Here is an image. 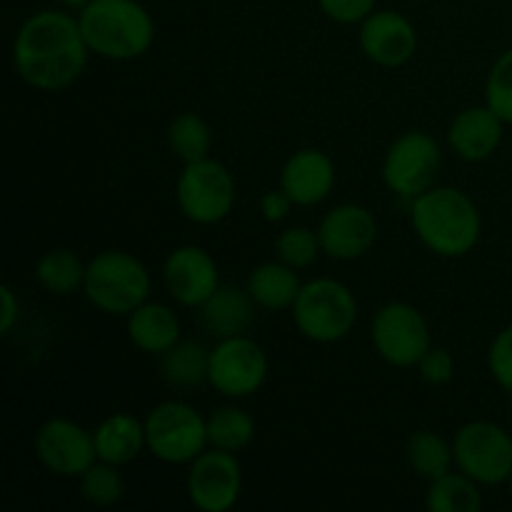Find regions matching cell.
<instances>
[{
  "instance_id": "cell-36",
  "label": "cell",
  "mask_w": 512,
  "mask_h": 512,
  "mask_svg": "<svg viewBox=\"0 0 512 512\" xmlns=\"http://www.w3.org/2000/svg\"><path fill=\"white\" fill-rule=\"evenodd\" d=\"M0 333L8 335L10 330L15 328V323L20 320V303L15 298V290L10 285H3L0 288Z\"/></svg>"
},
{
  "instance_id": "cell-23",
  "label": "cell",
  "mask_w": 512,
  "mask_h": 512,
  "mask_svg": "<svg viewBox=\"0 0 512 512\" xmlns=\"http://www.w3.org/2000/svg\"><path fill=\"white\" fill-rule=\"evenodd\" d=\"M210 350L198 340H183L160 355V378L175 390H193L208 383Z\"/></svg>"
},
{
  "instance_id": "cell-1",
  "label": "cell",
  "mask_w": 512,
  "mask_h": 512,
  "mask_svg": "<svg viewBox=\"0 0 512 512\" xmlns=\"http://www.w3.org/2000/svg\"><path fill=\"white\" fill-rule=\"evenodd\" d=\"M90 55L78 18L58 8L28 15L13 40L15 73L40 93H60L78 83Z\"/></svg>"
},
{
  "instance_id": "cell-8",
  "label": "cell",
  "mask_w": 512,
  "mask_h": 512,
  "mask_svg": "<svg viewBox=\"0 0 512 512\" xmlns=\"http://www.w3.org/2000/svg\"><path fill=\"white\" fill-rule=\"evenodd\" d=\"M373 350L393 368H418L430 345V325L425 315L410 303L383 305L370 320Z\"/></svg>"
},
{
  "instance_id": "cell-18",
  "label": "cell",
  "mask_w": 512,
  "mask_h": 512,
  "mask_svg": "<svg viewBox=\"0 0 512 512\" xmlns=\"http://www.w3.org/2000/svg\"><path fill=\"white\" fill-rule=\"evenodd\" d=\"M505 135V120L488 105H473L460 110L448 128V145L458 158L468 163L488 160L500 148Z\"/></svg>"
},
{
  "instance_id": "cell-7",
  "label": "cell",
  "mask_w": 512,
  "mask_h": 512,
  "mask_svg": "<svg viewBox=\"0 0 512 512\" xmlns=\"http://www.w3.org/2000/svg\"><path fill=\"white\" fill-rule=\"evenodd\" d=\"M180 213L195 225H218L233 213L235 178L220 160L185 163L175 185Z\"/></svg>"
},
{
  "instance_id": "cell-35",
  "label": "cell",
  "mask_w": 512,
  "mask_h": 512,
  "mask_svg": "<svg viewBox=\"0 0 512 512\" xmlns=\"http://www.w3.org/2000/svg\"><path fill=\"white\" fill-rule=\"evenodd\" d=\"M293 200H290V195L285 193L283 188L278 190H268V193L260 198V215H263L268 223H280V220H285L290 215V210H293Z\"/></svg>"
},
{
  "instance_id": "cell-34",
  "label": "cell",
  "mask_w": 512,
  "mask_h": 512,
  "mask_svg": "<svg viewBox=\"0 0 512 512\" xmlns=\"http://www.w3.org/2000/svg\"><path fill=\"white\" fill-rule=\"evenodd\" d=\"M378 0H318L320 10L340 25H360L375 10Z\"/></svg>"
},
{
  "instance_id": "cell-30",
  "label": "cell",
  "mask_w": 512,
  "mask_h": 512,
  "mask_svg": "<svg viewBox=\"0 0 512 512\" xmlns=\"http://www.w3.org/2000/svg\"><path fill=\"white\" fill-rule=\"evenodd\" d=\"M275 253H278V260H283L290 268H310V265L318 260V255L323 253L318 230L303 228V225H300V228L283 230V233L278 235V240H275Z\"/></svg>"
},
{
  "instance_id": "cell-3",
  "label": "cell",
  "mask_w": 512,
  "mask_h": 512,
  "mask_svg": "<svg viewBox=\"0 0 512 512\" xmlns=\"http://www.w3.org/2000/svg\"><path fill=\"white\" fill-rule=\"evenodd\" d=\"M78 23L90 53L115 63L143 58L155 43V20L138 0H90Z\"/></svg>"
},
{
  "instance_id": "cell-37",
  "label": "cell",
  "mask_w": 512,
  "mask_h": 512,
  "mask_svg": "<svg viewBox=\"0 0 512 512\" xmlns=\"http://www.w3.org/2000/svg\"><path fill=\"white\" fill-rule=\"evenodd\" d=\"M60 5H63V8H75V10H80V8H85V5L90 3V0H58Z\"/></svg>"
},
{
  "instance_id": "cell-13",
  "label": "cell",
  "mask_w": 512,
  "mask_h": 512,
  "mask_svg": "<svg viewBox=\"0 0 512 512\" xmlns=\"http://www.w3.org/2000/svg\"><path fill=\"white\" fill-rule=\"evenodd\" d=\"M35 455L48 473L80 478L98 460L90 430L68 418H50L35 433Z\"/></svg>"
},
{
  "instance_id": "cell-20",
  "label": "cell",
  "mask_w": 512,
  "mask_h": 512,
  "mask_svg": "<svg viewBox=\"0 0 512 512\" xmlns=\"http://www.w3.org/2000/svg\"><path fill=\"white\" fill-rule=\"evenodd\" d=\"M128 338L138 350L150 355H163L180 340V318L173 308L163 303H143L128 315Z\"/></svg>"
},
{
  "instance_id": "cell-25",
  "label": "cell",
  "mask_w": 512,
  "mask_h": 512,
  "mask_svg": "<svg viewBox=\"0 0 512 512\" xmlns=\"http://www.w3.org/2000/svg\"><path fill=\"white\" fill-rule=\"evenodd\" d=\"M425 508L430 512H478L483 508L480 483L468 478L463 470H458V473L450 470V473L430 480Z\"/></svg>"
},
{
  "instance_id": "cell-38",
  "label": "cell",
  "mask_w": 512,
  "mask_h": 512,
  "mask_svg": "<svg viewBox=\"0 0 512 512\" xmlns=\"http://www.w3.org/2000/svg\"><path fill=\"white\" fill-rule=\"evenodd\" d=\"M508 490H510V498H512V475L508 478Z\"/></svg>"
},
{
  "instance_id": "cell-14",
  "label": "cell",
  "mask_w": 512,
  "mask_h": 512,
  "mask_svg": "<svg viewBox=\"0 0 512 512\" xmlns=\"http://www.w3.org/2000/svg\"><path fill=\"white\" fill-rule=\"evenodd\" d=\"M320 248L328 258L350 263L368 253L378 240V220L373 210L358 203L330 208L318 225Z\"/></svg>"
},
{
  "instance_id": "cell-21",
  "label": "cell",
  "mask_w": 512,
  "mask_h": 512,
  "mask_svg": "<svg viewBox=\"0 0 512 512\" xmlns=\"http://www.w3.org/2000/svg\"><path fill=\"white\" fill-rule=\"evenodd\" d=\"M95 453L98 460L113 463L118 468L133 463L143 450H148L145 440V420H138L133 413H113L93 430Z\"/></svg>"
},
{
  "instance_id": "cell-33",
  "label": "cell",
  "mask_w": 512,
  "mask_h": 512,
  "mask_svg": "<svg viewBox=\"0 0 512 512\" xmlns=\"http://www.w3.org/2000/svg\"><path fill=\"white\" fill-rule=\"evenodd\" d=\"M420 378L428 385H435V388H443L453 380L455 375V358L448 348H430L428 353L423 355V360L418 363Z\"/></svg>"
},
{
  "instance_id": "cell-2",
  "label": "cell",
  "mask_w": 512,
  "mask_h": 512,
  "mask_svg": "<svg viewBox=\"0 0 512 512\" xmlns=\"http://www.w3.org/2000/svg\"><path fill=\"white\" fill-rule=\"evenodd\" d=\"M410 225L420 243L440 258H463L483 235L480 208L453 185H433L410 200Z\"/></svg>"
},
{
  "instance_id": "cell-15",
  "label": "cell",
  "mask_w": 512,
  "mask_h": 512,
  "mask_svg": "<svg viewBox=\"0 0 512 512\" xmlns=\"http://www.w3.org/2000/svg\"><path fill=\"white\" fill-rule=\"evenodd\" d=\"M358 45L370 63L403 68L418 53V30L398 10H373L360 23Z\"/></svg>"
},
{
  "instance_id": "cell-4",
  "label": "cell",
  "mask_w": 512,
  "mask_h": 512,
  "mask_svg": "<svg viewBox=\"0 0 512 512\" xmlns=\"http://www.w3.org/2000/svg\"><path fill=\"white\" fill-rule=\"evenodd\" d=\"M153 280L140 258L128 250H103L85 270L83 293L105 315H125L150 300Z\"/></svg>"
},
{
  "instance_id": "cell-9",
  "label": "cell",
  "mask_w": 512,
  "mask_h": 512,
  "mask_svg": "<svg viewBox=\"0 0 512 512\" xmlns=\"http://www.w3.org/2000/svg\"><path fill=\"white\" fill-rule=\"evenodd\" d=\"M455 468L480 485L508 483L512 475V435L493 420L465 423L453 438Z\"/></svg>"
},
{
  "instance_id": "cell-24",
  "label": "cell",
  "mask_w": 512,
  "mask_h": 512,
  "mask_svg": "<svg viewBox=\"0 0 512 512\" xmlns=\"http://www.w3.org/2000/svg\"><path fill=\"white\" fill-rule=\"evenodd\" d=\"M85 270H88V263H83L73 250L55 248L48 250V253L38 260V265H35V280H38L40 288L48 290L50 295L68 298V295L83 290Z\"/></svg>"
},
{
  "instance_id": "cell-11",
  "label": "cell",
  "mask_w": 512,
  "mask_h": 512,
  "mask_svg": "<svg viewBox=\"0 0 512 512\" xmlns=\"http://www.w3.org/2000/svg\"><path fill=\"white\" fill-rule=\"evenodd\" d=\"M268 373L270 363L263 345L255 343L248 335L223 338L215 348H210L208 383L215 393L225 398H250L263 388Z\"/></svg>"
},
{
  "instance_id": "cell-10",
  "label": "cell",
  "mask_w": 512,
  "mask_h": 512,
  "mask_svg": "<svg viewBox=\"0 0 512 512\" xmlns=\"http://www.w3.org/2000/svg\"><path fill=\"white\" fill-rule=\"evenodd\" d=\"M443 155L438 140L423 130L400 135L383 158V183L390 193L403 200H415L438 180Z\"/></svg>"
},
{
  "instance_id": "cell-12",
  "label": "cell",
  "mask_w": 512,
  "mask_h": 512,
  "mask_svg": "<svg viewBox=\"0 0 512 512\" xmlns=\"http://www.w3.org/2000/svg\"><path fill=\"white\" fill-rule=\"evenodd\" d=\"M243 493V468L235 453L210 448L190 463L188 498L200 512H228Z\"/></svg>"
},
{
  "instance_id": "cell-27",
  "label": "cell",
  "mask_w": 512,
  "mask_h": 512,
  "mask_svg": "<svg viewBox=\"0 0 512 512\" xmlns=\"http://www.w3.org/2000/svg\"><path fill=\"white\" fill-rule=\"evenodd\" d=\"M168 145L173 155L183 163H198V160L210 158L213 148V130L205 123L203 115L185 110L178 113L168 125Z\"/></svg>"
},
{
  "instance_id": "cell-31",
  "label": "cell",
  "mask_w": 512,
  "mask_h": 512,
  "mask_svg": "<svg viewBox=\"0 0 512 512\" xmlns=\"http://www.w3.org/2000/svg\"><path fill=\"white\" fill-rule=\"evenodd\" d=\"M485 105L512 125V48L500 53L485 80Z\"/></svg>"
},
{
  "instance_id": "cell-22",
  "label": "cell",
  "mask_w": 512,
  "mask_h": 512,
  "mask_svg": "<svg viewBox=\"0 0 512 512\" xmlns=\"http://www.w3.org/2000/svg\"><path fill=\"white\" fill-rule=\"evenodd\" d=\"M245 288L258 308L290 310L298 300L303 283L298 278V270L285 265L283 260H273V263H260L258 268H253Z\"/></svg>"
},
{
  "instance_id": "cell-26",
  "label": "cell",
  "mask_w": 512,
  "mask_h": 512,
  "mask_svg": "<svg viewBox=\"0 0 512 512\" xmlns=\"http://www.w3.org/2000/svg\"><path fill=\"white\" fill-rule=\"evenodd\" d=\"M408 463L415 475L435 480L455 468L453 440H445L435 430H418L408 440Z\"/></svg>"
},
{
  "instance_id": "cell-17",
  "label": "cell",
  "mask_w": 512,
  "mask_h": 512,
  "mask_svg": "<svg viewBox=\"0 0 512 512\" xmlns=\"http://www.w3.org/2000/svg\"><path fill=\"white\" fill-rule=\"evenodd\" d=\"M335 180H338L335 163L328 153L318 148L295 150L280 170V188L300 208H313V205L328 200L335 188Z\"/></svg>"
},
{
  "instance_id": "cell-29",
  "label": "cell",
  "mask_w": 512,
  "mask_h": 512,
  "mask_svg": "<svg viewBox=\"0 0 512 512\" xmlns=\"http://www.w3.org/2000/svg\"><path fill=\"white\" fill-rule=\"evenodd\" d=\"M78 480L80 495L95 508H110L125 493V480L120 475V468L113 463H105V460H95Z\"/></svg>"
},
{
  "instance_id": "cell-16",
  "label": "cell",
  "mask_w": 512,
  "mask_h": 512,
  "mask_svg": "<svg viewBox=\"0 0 512 512\" xmlns=\"http://www.w3.org/2000/svg\"><path fill=\"white\" fill-rule=\"evenodd\" d=\"M163 280L175 303L200 308L220 288V268L200 245H180L165 258Z\"/></svg>"
},
{
  "instance_id": "cell-32",
  "label": "cell",
  "mask_w": 512,
  "mask_h": 512,
  "mask_svg": "<svg viewBox=\"0 0 512 512\" xmlns=\"http://www.w3.org/2000/svg\"><path fill=\"white\" fill-rule=\"evenodd\" d=\"M488 368L495 383L512 393V325L495 335L488 350Z\"/></svg>"
},
{
  "instance_id": "cell-39",
  "label": "cell",
  "mask_w": 512,
  "mask_h": 512,
  "mask_svg": "<svg viewBox=\"0 0 512 512\" xmlns=\"http://www.w3.org/2000/svg\"><path fill=\"white\" fill-rule=\"evenodd\" d=\"M510 415H512V405H510Z\"/></svg>"
},
{
  "instance_id": "cell-19",
  "label": "cell",
  "mask_w": 512,
  "mask_h": 512,
  "mask_svg": "<svg viewBox=\"0 0 512 512\" xmlns=\"http://www.w3.org/2000/svg\"><path fill=\"white\" fill-rule=\"evenodd\" d=\"M255 300L250 298L248 288L238 285H220L208 300L198 308V320L203 330L213 338H233L245 335L255 318Z\"/></svg>"
},
{
  "instance_id": "cell-5",
  "label": "cell",
  "mask_w": 512,
  "mask_h": 512,
  "mask_svg": "<svg viewBox=\"0 0 512 512\" xmlns=\"http://www.w3.org/2000/svg\"><path fill=\"white\" fill-rule=\"evenodd\" d=\"M295 328L313 343L330 345L348 338L358 320V300L353 290L335 278H315L303 283L290 308Z\"/></svg>"
},
{
  "instance_id": "cell-6",
  "label": "cell",
  "mask_w": 512,
  "mask_h": 512,
  "mask_svg": "<svg viewBox=\"0 0 512 512\" xmlns=\"http://www.w3.org/2000/svg\"><path fill=\"white\" fill-rule=\"evenodd\" d=\"M145 440L160 463L190 465L210 445L208 418L183 400H163L145 415Z\"/></svg>"
},
{
  "instance_id": "cell-28",
  "label": "cell",
  "mask_w": 512,
  "mask_h": 512,
  "mask_svg": "<svg viewBox=\"0 0 512 512\" xmlns=\"http://www.w3.org/2000/svg\"><path fill=\"white\" fill-rule=\"evenodd\" d=\"M255 438V420L248 410L238 405L218 408L208 415V440L210 448L240 453L248 448Z\"/></svg>"
}]
</instances>
